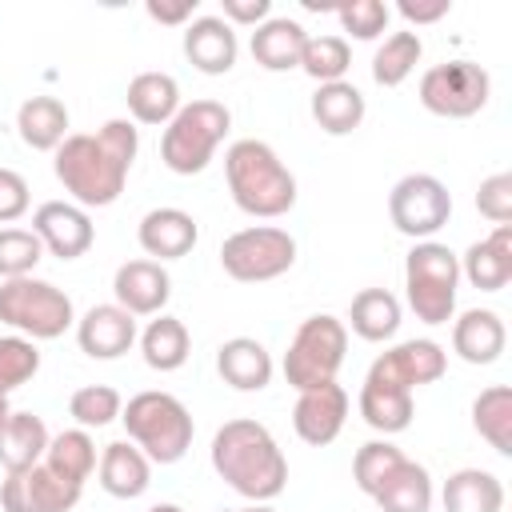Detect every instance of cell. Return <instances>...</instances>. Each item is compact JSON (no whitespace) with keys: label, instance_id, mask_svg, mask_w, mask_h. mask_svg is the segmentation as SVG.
<instances>
[{"label":"cell","instance_id":"ffe728a7","mask_svg":"<svg viewBox=\"0 0 512 512\" xmlns=\"http://www.w3.org/2000/svg\"><path fill=\"white\" fill-rule=\"evenodd\" d=\"M460 276L480 292H500L512 280V224H500L492 236L468 244L460 256Z\"/></svg>","mask_w":512,"mask_h":512},{"label":"cell","instance_id":"277c9868","mask_svg":"<svg viewBox=\"0 0 512 512\" xmlns=\"http://www.w3.org/2000/svg\"><path fill=\"white\" fill-rule=\"evenodd\" d=\"M120 420L128 428V440L152 460V464H176L188 448H192V412L184 408V400H176L172 392L148 388L136 392L124 408Z\"/></svg>","mask_w":512,"mask_h":512},{"label":"cell","instance_id":"9a60e30c","mask_svg":"<svg viewBox=\"0 0 512 512\" xmlns=\"http://www.w3.org/2000/svg\"><path fill=\"white\" fill-rule=\"evenodd\" d=\"M344 416H348V392L332 380V384H320V388H304L296 396V408H292V428L304 444H332L344 428Z\"/></svg>","mask_w":512,"mask_h":512},{"label":"cell","instance_id":"f1b7e54d","mask_svg":"<svg viewBox=\"0 0 512 512\" xmlns=\"http://www.w3.org/2000/svg\"><path fill=\"white\" fill-rule=\"evenodd\" d=\"M440 500H444V512H500L504 484L484 468H460L444 480Z\"/></svg>","mask_w":512,"mask_h":512},{"label":"cell","instance_id":"836d02e7","mask_svg":"<svg viewBox=\"0 0 512 512\" xmlns=\"http://www.w3.org/2000/svg\"><path fill=\"white\" fill-rule=\"evenodd\" d=\"M472 428L500 456H512V388L508 384H492L472 400Z\"/></svg>","mask_w":512,"mask_h":512},{"label":"cell","instance_id":"c3c4849f","mask_svg":"<svg viewBox=\"0 0 512 512\" xmlns=\"http://www.w3.org/2000/svg\"><path fill=\"white\" fill-rule=\"evenodd\" d=\"M148 512H184V508H180V504H152Z\"/></svg>","mask_w":512,"mask_h":512},{"label":"cell","instance_id":"7dc6e473","mask_svg":"<svg viewBox=\"0 0 512 512\" xmlns=\"http://www.w3.org/2000/svg\"><path fill=\"white\" fill-rule=\"evenodd\" d=\"M448 8H452V0H400L396 4V12L408 24H432V20L448 16Z\"/></svg>","mask_w":512,"mask_h":512},{"label":"cell","instance_id":"8d00e7d4","mask_svg":"<svg viewBox=\"0 0 512 512\" xmlns=\"http://www.w3.org/2000/svg\"><path fill=\"white\" fill-rule=\"evenodd\" d=\"M352 64V48L344 36H308L304 40V52H300V68L316 80V84H332V80H344Z\"/></svg>","mask_w":512,"mask_h":512},{"label":"cell","instance_id":"f35d334b","mask_svg":"<svg viewBox=\"0 0 512 512\" xmlns=\"http://www.w3.org/2000/svg\"><path fill=\"white\" fill-rule=\"evenodd\" d=\"M120 408H124V400H120V392L108 388V384H84V388H76L72 400H68V412L76 416L80 428H104V424L120 420Z\"/></svg>","mask_w":512,"mask_h":512},{"label":"cell","instance_id":"30bf717a","mask_svg":"<svg viewBox=\"0 0 512 512\" xmlns=\"http://www.w3.org/2000/svg\"><path fill=\"white\" fill-rule=\"evenodd\" d=\"M488 92H492V80L488 72L476 64V60H448V64H436L420 76V104L432 112V116H444V120H464V116H476L484 104H488Z\"/></svg>","mask_w":512,"mask_h":512},{"label":"cell","instance_id":"7a4b0ae2","mask_svg":"<svg viewBox=\"0 0 512 512\" xmlns=\"http://www.w3.org/2000/svg\"><path fill=\"white\" fill-rule=\"evenodd\" d=\"M212 468L252 504H268L288 484V460L260 420H228L212 436Z\"/></svg>","mask_w":512,"mask_h":512},{"label":"cell","instance_id":"5bb4252c","mask_svg":"<svg viewBox=\"0 0 512 512\" xmlns=\"http://www.w3.org/2000/svg\"><path fill=\"white\" fill-rule=\"evenodd\" d=\"M32 232L40 236L44 252L60 256V260H76L92 248L96 240V228H92V216L80 208V204H68V200H48L32 212Z\"/></svg>","mask_w":512,"mask_h":512},{"label":"cell","instance_id":"ee69618b","mask_svg":"<svg viewBox=\"0 0 512 512\" xmlns=\"http://www.w3.org/2000/svg\"><path fill=\"white\" fill-rule=\"evenodd\" d=\"M28 212V180L16 168H0V224H12Z\"/></svg>","mask_w":512,"mask_h":512},{"label":"cell","instance_id":"60d3db41","mask_svg":"<svg viewBox=\"0 0 512 512\" xmlns=\"http://www.w3.org/2000/svg\"><path fill=\"white\" fill-rule=\"evenodd\" d=\"M36 372H40L36 340H28V336H0V396L20 388Z\"/></svg>","mask_w":512,"mask_h":512},{"label":"cell","instance_id":"d6a6232c","mask_svg":"<svg viewBox=\"0 0 512 512\" xmlns=\"http://www.w3.org/2000/svg\"><path fill=\"white\" fill-rule=\"evenodd\" d=\"M348 320H352V332L360 340L380 344V340L396 336V328H400V300L388 288H364L352 296Z\"/></svg>","mask_w":512,"mask_h":512},{"label":"cell","instance_id":"4dcf8cb0","mask_svg":"<svg viewBox=\"0 0 512 512\" xmlns=\"http://www.w3.org/2000/svg\"><path fill=\"white\" fill-rule=\"evenodd\" d=\"M360 416L368 420V428L392 436V432H404L412 424V392L404 388H392L376 376H364L360 384Z\"/></svg>","mask_w":512,"mask_h":512},{"label":"cell","instance_id":"681fc988","mask_svg":"<svg viewBox=\"0 0 512 512\" xmlns=\"http://www.w3.org/2000/svg\"><path fill=\"white\" fill-rule=\"evenodd\" d=\"M240 512H276L272 504H248V508H240Z\"/></svg>","mask_w":512,"mask_h":512},{"label":"cell","instance_id":"83f0119b","mask_svg":"<svg viewBox=\"0 0 512 512\" xmlns=\"http://www.w3.org/2000/svg\"><path fill=\"white\" fill-rule=\"evenodd\" d=\"M20 140L36 152H56L68 136V108L56 96H28L16 112Z\"/></svg>","mask_w":512,"mask_h":512},{"label":"cell","instance_id":"7bdbcfd3","mask_svg":"<svg viewBox=\"0 0 512 512\" xmlns=\"http://www.w3.org/2000/svg\"><path fill=\"white\" fill-rule=\"evenodd\" d=\"M476 208H480V216H488L496 228H500V224H512V176H508V172H496V176L480 180V188H476Z\"/></svg>","mask_w":512,"mask_h":512},{"label":"cell","instance_id":"ac0fdd59","mask_svg":"<svg viewBox=\"0 0 512 512\" xmlns=\"http://www.w3.org/2000/svg\"><path fill=\"white\" fill-rule=\"evenodd\" d=\"M236 52V28L224 16H192V24L184 28V56L204 76H224L236 64Z\"/></svg>","mask_w":512,"mask_h":512},{"label":"cell","instance_id":"e575fe53","mask_svg":"<svg viewBox=\"0 0 512 512\" xmlns=\"http://www.w3.org/2000/svg\"><path fill=\"white\" fill-rule=\"evenodd\" d=\"M44 464L72 480V484H84L92 472H96V444L88 436V428H64L48 440V452H44Z\"/></svg>","mask_w":512,"mask_h":512},{"label":"cell","instance_id":"603a6c76","mask_svg":"<svg viewBox=\"0 0 512 512\" xmlns=\"http://www.w3.org/2000/svg\"><path fill=\"white\" fill-rule=\"evenodd\" d=\"M216 372L236 392H260L272 380V352L252 336H232L216 352Z\"/></svg>","mask_w":512,"mask_h":512},{"label":"cell","instance_id":"2e32d148","mask_svg":"<svg viewBox=\"0 0 512 512\" xmlns=\"http://www.w3.org/2000/svg\"><path fill=\"white\" fill-rule=\"evenodd\" d=\"M76 344L92 360H116L136 344V316L120 304H92L76 320Z\"/></svg>","mask_w":512,"mask_h":512},{"label":"cell","instance_id":"9c48e42d","mask_svg":"<svg viewBox=\"0 0 512 512\" xmlns=\"http://www.w3.org/2000/svg\"><path fill=\"white\" fill-rule=\"evenodd\" d=\"M220 264L232 280L240 284H260V280H276L296 264V240L284 228L272 224H252L232 232L220 244Z\"/></svg>","mask_w":512,"mask_h":512},{"label":"cell","instance_id":"7402d4cb","mask_svg":"<svg viewBox=\"0 0 512 512\" xmlns=\"http://www.w3.org/2000/svg\"><path fill=\"white\" fill-rule=\"evenodd\" d=\"M504 344H508V332H504V320L492 308H468L452 320V348L468 364L500 360Z\"/></svg>","mask_w":512,"mask_h":512},{"label":"cell","instance_id":"8992f818","mask_svg":"<svg viewBox=\"0 0 512 512\" xmlns=\"http://www.w3.org/2000/svg\"><path fill=\"white\" fill-rule=\"evenodd\" d=\"M456 288L460 256L440 240H416V248L404 256V292L416 320L448 324L456 316Z\"/></svg>","mask_w":512,"mask_h":512},{"label":"cell","instance_id":"44dd1931","mask_svg":"<svg viewBox=\"0 0 512 512\" xmlns=\"http://www.w3.org/2000/svg\"><path fill=\"white\" fill-rule=\"evenodd\" d=\"M100 488L116 500H136L152 484V460L132 440H112L100 452Z\"/></svg>","mask_w":512,"mask_h":512},{"label":"cell","instance_id":"6da1fadb","mask_svg":"<svg viewBox=\"0 0 512 512\" xmlns=\"http://www.w3.org/2000/svg\"><path fill=\"white\" fill-rule=\"evenodd\" d=\"M140 136L132 120H104L96 132H72L56 148V180L80 208H108L128 180Z\"/></svg>","mask_w":512,"mask_h":512},{"label":"cell","instance_id":"4fadbf2b","mask_svg":"<svg viewBox=\"0 0 512 512\" xmlns=\"http://www.w3.org/2000/svg\"><path fill=\"white\" fill-rule=\"evenodd\" d=\"M444 368H448V352L436 340H404V344L388 348L384 356H376L372 368H368V376H376V380H384L392 388L412 392L420 384L440 380Z\"/></svg>","mask_w":512,"mask_h":512},{"label":"cell","instance_id":"d590c367","mask_svg":"<svg viewBox=\"0 0 512 512\" xmlns=\"http://www.w3.org/2000/svg\"><path fill=\"white\" fill-rule=\"evenodd\" d=\"M420 56H424V44H420L416 32H392V36H384V44L372 56V80L380 88H396V84H404L412 76V68L420 64Z\"/></svg>","mask_w":512,"mask_h":512},{"label":"cell","instance_id":"7c38bea8","mask_svg":"<svg viewBox=\"0 0 512 512\" xmlns=\"http://www.w3.org/2000/svg\"><path fill=\"white\" fill-rule=\"evenodd\" d=\"M84 484H72L56 476L44 460L20 472H8L0 484V508L4 512H68L76 508Z\"/></svg>","mask_w":512,"mask_h":512},{"label":"cell","instance_id":"3957f363","mask_svg":"<svg viewBox=\"0 0 512 512\" xmlns=\"http://www.w3.org/2000/svg\"><path fill=\"white\" fill-rule=\"evenodd\" d=\"M224 176L236 208L248 216L276 220L296 204V176L264 140H236L224 152Z\"/></svg>","mask_w":512,"mask_h":512},{"label":"cell","instance_id":"74e56055","mask_svg":"<svg viewBox=\"0 0 512 512\" xmlns=\"http://www.w3.org/2000/svg\"><path fill=\"white\" fill-rule=\"evenodd\" d=\"M40 260H44V244L32 228H0V280L32 276Z\"/></svg>","mask_w":512,"mask_h":512},{"label":"cell","instance_id":"1f68e13d","mask_svg":"<svg viewBox=\"0 0 512 512\" xmlns=\"http://www.w3.org/2000/svg\"><path fill=\"white\" fill-rule=\"evenodd\" d=\"M140 352H144V364H148V368H156V372H176V368L188 360V352H192V336H188L184 320L160 312V316L148 320V328L140 332Z\"/></svg>","mask_w":512,"mask_h":512},{"label":"cell","instance_id":"e0dca14e","mask_svg":"<svg viewBox=\"0 0 512 512\" xmlns=\"http://www.w3.org/2000/svg\"><path fill=\"white\" fill-rule=\"evenodd\" d=\"M116 304L132 316H160V308L172 296V276L156 260H128L112 276Z\"/></svg>","mask_w":512,"mask_h":512},{"label":"cell","instance_id":"8fae6325","mask_svg":"<svg viewBox=\"0 0 512 512\" xmlns=\"http://www.w3.org/2000/svg\"><path fill=\"white\" fill-rule=\"evenodd\" d=\"M388 216L396 224V232L412 236V240H428L436 236L448 216H452V196L448 188L428 176V172H408L392 184L388 192Z\"/></svg>","mask_w":512,"mask_h":512},{"label":"cell","instance_id":"cb8c5ba5","mask_svg":"<svg viewBox=\"0 0 512 512\" xmlns=\"http://www.w3.org/2000/svg\"><path fill=\"white\" fill-rule=\"evenodd\" d=\"M304 24L300 20H288V16H268L264 24H256L252 32V60L268 72H288V68H300V52H304Z\"/></svg>","mask_w":512,"mask_h":512},{"label":"cell","instance_id":"f6af8a7d","mask_svg":"<svg viewBox=\"0 0 512 512\" xmlns=\"http://www.w3.org/2000/svg\"><path fill=\"white\" fill-rule=\"evenodd\" d=\"M144 12L156 24H192L196 0H144Z\"/></svg>","mask_w":512,"mask_h":512},{"label":"cell","instance_id":"816d5d0a","mask_svg":"<svg viewBox=\"0 0 512 512\" xmlns=\"http://www.w3.org/2000/svg\"><path fill=\"white\" fill-rule=\"evenodd\" d=\"M220 512H224V508H220Z\"/></svg>","mask_w":512,"mask_h":512},{"label":"cell","instance_id":"b9f144b4","mask_svg":"<svg viewBox=\"0 0 512 512\" xmlns=\"http://www.w3.org/2000/svg\"><path fill=\"white\" fill-rule=\"evenodd\" d=\"M332 12L344 24V32H352L356 40H376L388 28V4L380 0H344Z\"/></svg>","mask_w":512,"mask_h":512},{"label":"cell","instance_id":"4316f807","mask_svg":"<svg viewBox=\"0 0 512 512\" xmlns=\"http://www.w3.org/2000/svg\"><path fill=\"white\" fill-rule=\"evenodd\" d=\"M48 428L36 412H8L4 428H0V464L4 472H20L44 460L48 452Z\"/></svg>","mask_w":512,"mask_h":512},{"label":"cell","instance_id":"d4e9b609","mask_svg":"<svg viewBox=\"0 0 512 512\" xmlns=\"http://www.w3.org/2000/svg\"><path fill=\"white\" fill-rule=\"evenodd\" d=\"M128 112L140 124H168L180 112V84L168 72H136L128 80Z\"/></svg>","mask_w":512,"mask_h":512},{"label":"cell","instance_id":"ab89813d","mask_svg":"<svg viewBox=\"0 0 512 512\" xmlns=\"http://www.w3.org/2000/svg\"><path fill=\"white\" fill-rule=\"evenodd\" d=\"M404 460V452L396 448V444H388V440H368V444H360L356 448V460H352V480H356V488L360 492H376L388 476H392V468Z\"/></svg>","mask_w":512,"mask_h":512},{"label":"cell","instance_id":"484cf974","mask_svg":"<svg viewBox=\"0 0 512 512\" xmlns=\"http://www.w3.org/2000/svg\"><path fill=\"white\" fill-rule=\"evenodd\" d=\"M364 92L352 84V80H332V84H320L312 92V120L328 132V136H348L360 128L364 120Z\"/></svg>","mask_w":512,"mask_h":512},{"label":"cell","instance_id":"ba28073f","mask_svg":"<svg viewBox=\"0 0 512 512\" xmlns=\"http://www.w3.org/2000/svg\"><path fill=\"white\" fill-rule=\"evenodd\" d=\"M344 352H348V328L344 320L328 316V312H316L308 316L288 352H284V380L304 392V388H320V384H332L340 364H344Z\"/></svg>","mask_w":512,"mask_h":512},{"label":"cell","instance_id":"f546056e","mask_svg":"<svg viewBox=\"0 0 512 512\" xmlns=\"http://www.w3.org/2000/svg\"><path fill=\"white\" fill-rule=\"evenodd\" d=\"M372 500L384 508V512H428L432 508V476L424 464L416 460H400L392 468V476L372 492Z\"/></svg>","mask_w":512,"mask_h":512},{"label":"cell","instance_id":"f907efd6","mask_svg":"<svg viewBox=\"0 0 512 512\" xmlns=\"http://www.w3.org/2000/svg\"><path fill=\"white\" fill-rule=\"evenodd\" d=\"M8 412H12V408H8V396H0V428H4V420H8Z\"/></svg>","mask_w":512,"mask_h":512},{"label":"cell","instance_id":"bcb514c9","mask_svg":"<svg viewBox=\"0 0 512 512\" xmlns=\"http://www.w3.org/2000/svg\"><path fill=\"white\" fill-rule=\"evenodd\" d=\"M268 12H272V4L268 0H224V20L228 24H264L268 20Z\"/></svg>","mask_w":512,"mask_h":512},{"label":"cell","instance_id":"5b68a950","mask_svg":"<svg viewBox=\"0 0 512 512\" xmlns=\"http://www.w3.org/2000/svg\"><path fill=\"white\" fill-rule=\"evenodd\" d=\"M232 128V112L220 100H192L180 104V112L164 124L160 136V160L176 176H196L216 156L220 140Z\"/></svg>","mask_w":512,"mask_h":512},{"label":"cell","instance_id":"d6986e66","mask_svg":"<svg viewBox=\"0 0 512 512\" xmlns=\"http://www.w3.org/2000/svg\"><path fill=\"white\" fill-rule=\"evenodd\" d=\"M196 236H200V228H196L192 212H184V208H152V212H144V220L136 228L140 248L148 256H156V264L188 256Z\"/></svg>","mask_w":512,"mask_h":512},{"label":"cell","instance_id":"52a82bcc","mask_svg":"<svg viewBox=\"0 0 512 512\" xmlns=\"http://www.w3.org/2000/svg\"><path fill=\"white\" fill-rule=\"evenodd\" d=\"M0 320L28 340H56L76 324L72 300L52 280L16 276L0 284Z\"/></svg>","mask_w":512,"mask_h":512}]
</instances>
